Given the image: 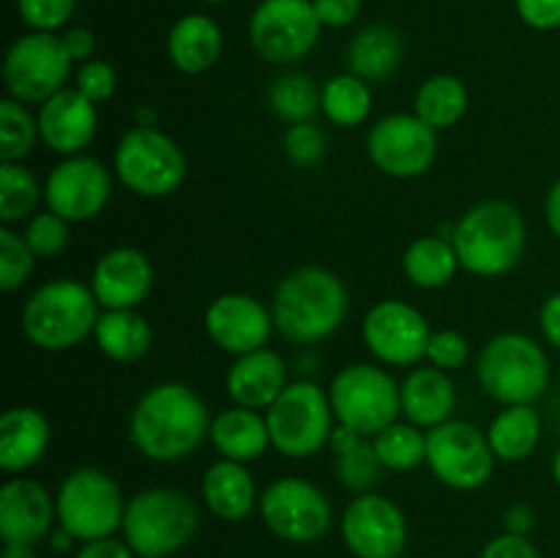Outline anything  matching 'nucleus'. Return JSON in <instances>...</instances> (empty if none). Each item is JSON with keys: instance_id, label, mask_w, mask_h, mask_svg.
<instances>
[{"instance_id": "1", "label": "nucleus", "mask_w": 560, "mask_h": 558, "mask_svg": "<svg viewBox=\"0 0 560 558\" xmlns=\"http://www.w3.org/2000/svg\"><path fill=\"white\" fill-rule=\"evenodd\" d=\"M211 430L208 405L191 386L164 381L137 399L129 419V438L142 457L153 463H180L200 449Z\"/></svg>"}, {"instance_id": "2", "label": "nucleus", "mask_w": 560, "mask_h": 558, "mask_svg": "<svg viewBox=\"0 0 560 558\" xmlns=\"http://www.w3.org/2000/svg\"><path fill=\"white\" fill-rule=\"evenodd\" d=\"M273 328L293 345H315L339 332L348 317V288L334 271L304 266L277 284Z\"/></svg>"}, {"instance_id": "3", "label": "nucleus", "mask_w": 560, "mask_h": 558, "mask_svg": "<svg viewBox=\"0 0 560 558\" xmlns=\"http://www.w3.org/2000/svg\"><path fill=\"white\" fill-rule=\"evenodd\" d=\"M452 244L459 266L476 277H503L528 246L525 217L506 200H481L454 224Z\"/></svg>"}, {"instance_id": "4", "label": "nucleus", "mask_w": 560, "mask_h": 558, "mask_svg": "<svg viewBox=\"0 0 560 558\" xmlns=\"http://www.w3.org/2000/svg\"><path fill=\"white\" fill-rule=\"evenodd\" d=\"M98 306L91 284L77 279H52L27 295L22 306V332L38 350L63 353L93 337Z\"/></svg>"}, {"instance_id": "5", "label": "nucleus", "mask_w": 560, "mask_h": 558, "mask_svg": "<svg viewBox=\"0 0 560 558\" xmlns=\"http://www.w3.org/2000/svg\"><path fill=\"white\" fill-rule=\"evenodd\" d=\"M200 528V509L175 487H148L126 501L124 542L140 558H167L191 542Z\"/></svg>"}, {"instance_id": "6", "label": "nucleus", "mask_w": 560, "mask_h": 558, "mask_svg": "<svg viewBox=\"0 0 560 558\" xmlns=\"http://www.w3.org/2000/svg\"><path fill=\"white\" fill-rule=\"evenodd\" d=\"M476 375L501 405H534L550 383V359L536 339L506 332L481 348Z\"/></svg>"}, {"instance_id": "7", "label": "nucleus", "mask_w": 560, "mask_h": 558, "mask_svg": "<svg viewBox=\"0 0 560 558\" xmlns=\"http://www.w3.org/2000/svg\"><path fill=\"white\" fill-rule=\"evenodd\" d=\"M271 446L290 460L315 457L331 443L337 427L326 388L312 381L288 383L277 403L266 410Z\"/></svg>"}, {"instance_id": "8", "label": "nucleus", "mask_w": 560, "mask_h": 558, "mask_svg": "<svg viewBox=\"0 0 560 558\" xmlns=\"http://www.w3.org/2000/svg\"><path fill=\"white\" fill-rule=\"evenodd\" d=\"M113 170L120 184L137 197L159 200L180 189L186 178V156L178 142L159 126H135L124 131L115 146Z\"/></svg>"}, {"instance_id": "9", "label": "nucleus", "mask_w": 560, "mask_h": 558, "mask_svg": "<svg viewBox=\"0 0 560 558\" xmlns=\"http://www.w3.org/2000/svg\"><path fill=\"white\" fill-rule=\"evenodd\" d=\"M337 425L350 427L364 438H375L402 414L399 403V383L383 367L348 364L334 375L328 386Z\"/></svg>"}, {"instance_id": "10", "label": "nucleus", "mask_w": 560, "mask_h": 558, "mask_svg": "<svg viewBox=\"0 0 560 558\" xmlns=\"http://www.w3.org/2000/svg\"><path fill=\"white\" fill-rule=\"evenodd\" d=\"M58 525L74 539L93 542L113 536L124 525L126 501L120 485L102 468H74L55 496Z\"/></svg>"}, {"instance_id": "11", "label": "nucleus", "mask_w": 560, "mask_h": 558, "mask_svg": "<svg viewBox=\"0 0 560 558\" xmlns=\"http://www.w3.org/2000/svg\"><path fill=\"white\" fill-rule=\"evenodd\" d=\"M71 58L58 33L31 31L16 38L3 60V85L22 104H44L63 91Z\"/></svg>"}, {"instance_id": "12", "label": "nucleus", "mask_w": 560, "mask_h": 558, "mask_svg": "<svg viewBox=\"0 0 560 558\" xmlns=\"http://www.w3.org/2000/svg\"><path fill=\"white\" fill-rule=\"evenodd\" d=\"M320 20L312 0H260L252 11V49L268 63H299L320 38Z\"/></svg>"}, {"instance_id": "13", "label": "nucleus", "mask_w": 560, "mask_h": 558, "mask_svg": "<svg viewBox=\"0 0 560 558\" xmlns=\"http://www.w3.org/2000/svg\"><path fill=\"white\" fill-rule=\"evenodd\" d=\"M495 460L487 432L470 421L448 419L427 430V465L452 490H479L490 481Z\"/></svg>"}, {"instance_id": "14", "label": "nucleus", "mask_w": 560, "mask_h": 558, "mask_svg": "<svg viewBox=\"0 0 560 558\" xmlns=\"http://www.w3.org/2000/svg\"><path fill=\"white\" fill-rule=\"evenodd\" d=\"M262 523L279 539L310 545L323 539L331 528V503L326 492L301 476H282L262 490Z\"/></svg>"}, {"instance_id": "15", "label": "nucleus", "mask_w": 560, "mask_h": 558, "mask_svg": "<svg viewBox=\"0 0 560 558\" xmlns=\"http://www.w3.org/2000/svg\"><path fill=\"white\" fill-rule=\"evenodd\" d=\"M366 153L383 175L419 178L438 159V131L416 113L386 115L370 129Z\"/></svg>"}, {"instance_id": "16", "label": "nucleus", "mask_w": 560, "mask_h": 558, "mask_svg": "<svg viewBox=\"0 0 560 558\" xmlns=\"http://www.w3.org/2000/svg\"><path fill=\"white\" fill-rule=\"evenodd\" d=\"M361 337L366 350L381 364L416 367L427 359L432 328L413 304L399 299H383L364 315Z\"/></svg>"}, {"instance_id": "17", "label": "nucleus", "mask_w": 560, "mask_h": 558, "mask_svg": "<svg viewBox=\"0 0 560 558\" xmlns=\"http://www.w3.org/2000/svg\"><path fill=\"white\" fill-rule=\"evenodd\" d=\"M113 197V178L98 159L66 156L55 164L44 184V200L49 211L63 217L66 222H88L107 208Z\"/></svg>"}, {"instance_id": "18", "label": "nucleus", "mask_w": 560, "mask_h": 558, "mask_svg": "<svg viewBox=\"0 0 560 558\" xmlns=\"http://www.w3.org/2000/svg\"><path fill=\"white\" fill-rule=\"evenodd\" d=\"M342 539L355 558H399L408 545V520L386 496L364 492L342 512Z\"/></svg>"}, {"instance_id": "19", "label": "nucleus", "mask_w": 560, "mask_h": 558, "mask_svg": "<svg viewBox=\"0 0 560 558\" xmlns=\"http://www.w3.org/2000/svg\"><path fill=\"white\" fill-rule=\"evenodd\" d=\"M273 332L271 310L249 293L217 295L206 310V334L224 353L244 356L266 348Z\"/></svg>"}, {"instance_id": "20", "label": "nucleus", "mask_w": 560, "mask_h": 558, "mask_svg": "<svg viewBox=\"0 0 560 558\" xmlns=\"http://www.w3.org/2000/svg\"><path fill=\"white\" fill-rule=\"evenodd\" d=\"M91 290L102 310H137L153 290L151 260L135 246H115L93 266Z\"/></svg>"}, {"instance_id": "21", "label": "nucleus", "mask_w": 560, "mask_h": 558, "mask_svg": "<svg viewBox=\"0 0 560 558\" xmlns=\"http://www.w3.org/2000/svg\"><path fill=\"white\" fill-rule=\"evenodd\" d=\"M38 135L49 151L60 156H80L98 131V113L91 98L77 88H63L47 102L38 104Z\"/></svg>"}, {"instance_id": "22", "label": "nucleus", "mask_w": 560, "mask_h": 558, "mask_svg": "<svg viewBox=\"0 0 560 558\" xmlns=\"http://www.w3.org/2000/svg\"><path fill=\"white\" fill-rule=\"evenodd\" d=\"M58 520L55 498L36 479H9L0 487V536L5 545H38Z\"/></svg>"}, {"instance_id": "23", "label": "nucleus", "mask_w": 560, "mask_h": 558, "mask_svg": "<svg viewBox=\"0 0 560 558\" xmlns=\"http://www.w3.org/2000/svg\"><path fill=\"white\" fill-rule=\"evenodd\" d=\"M288 364H284L282 356L271 348H260L235 356L224 386H228L230 399L235 405L266 414L277 403L279 394L288 388Z\"/></svg>"}, {"instance_id": "24", "label": "nucleus", "mask_w": 560, "mask_h": 558, "mask_svg": "<svg viewBox=\"0 0 560 558\" xmlns=\"http://www.w3.org/2000/svg\"><path fill=\"white\" fill-rule=\"evenodd\" d=\"M399 403H402V416L410 425L432 430L452 419L454 408H457V386L448 372L438 370V367H416L399 383Z\"/></svg>"}, {"instance_id": "25", "label": "nucleus", "mask_w": 560, "mask_h": 558, "mask_svg": "<svg viewBox=\"0 0 560 558\" xmlns=\"http://www.w3.org/2000/svg\"><path fill=\"white\" fill-rule=\"evenodd\" d=\"M49 421L31 405L9 408L0 416V468L22 474L33 468L49 449Z\"/></svg>"}, {"instance_id": "26", "label": "nucleus", "mask_w": 560, "mask_h": 558, "mask_svg": "<svg viewBox=\"0 0 560 558\" xmlns=\"http://www.w3.org/2000/svg\"><path fill=\"white\" fill-rule=\"evenodd\" d=\"M224 36L217 20L206 14H186L170 27L167 58L184 74H202L222 58Z\"/></svg>"}, {"instance_id": "27", "label": "nucleus", "mask_w": 560, "mask_h": 558, "mask_svg": "<svg viewBox=\"0 0 560 558\" xmlns=\"http://www.w3.org/2000/svg\"><path fill=\"white\" fill-rule=\"evenodd\" d=\"M202 501L219 520L238 523L249 518L257 503V485L246 463L217 460L202 476Z\"/></svg>"}, {"instance_id": "28", "label": "nucleus", "mask_w": 560, "mask_h": 558, "mask_svg": "<svg viewBox=\"0 0 560 558\" xmlns=\"http://www.w3.org/2000/svg\"><path fill=\"white\" fill-rule=\"evenodd\" d=\"M208 438L224 460H235V463H252L271 446L266 414L241 408V405H233L211 419Z\"/></svg>"}, {"instance_id": "29", "label": "nucleus", "mask_w": 560, "mask_h": 558, "mask_svg": "<svg viewBox=\"0 0 560 558\" xmlns=\"http://www.w3.org/2000/svg\"><path fill=\"white\" fill-rule=\"evenodd\" d=\"M93 339L109 361L131 364L151 350L153 332L137 310H102Z\"/></svg>"}, {"instance_id": "30", "label": "nucleus", "mask_w": 560, "mask_h": 558, "mask_svg": "<svg viewBox=\"0 0 560 558\" xmlns=\"http://www.w3.org/2000/svg\"><path fill=\"white\" fill-rule=\"evenodd\" d=\"M402 60V38L388 25L361 27L348 44V71L366 82L386 80Z\"/></svg>"}, {"instance_id": "31", "label": "nucleus", "mask_w": 560, "mask_h": 558, "mask_svg": "<svg viewBox=\"0 0 560 558\" xmlns=\"http://www.w3.org/2000/svg\"><path fill=\"white\" fill-rule=\"evenodd\" d=\"M541 438V416L534 405H506L487 427L492 454L503 463H523Z\"/></svg>"}, {"instance_id": "32", "label": "nucleus", "mask_w": 560, "mask_h": 558, "mask_svg": "<svg viewBox=\"0 0 560 558\" xmlns=\"http://www.w3.org/2000/svg\"><path fill=\"white\" fill-rule=\"evenodd\" d=\"M459 257L452 239L443 235H424L416 239L402 255V271L410 284L421 290L446 288L459 271Z\"/></svg>"}, {"instance_id": "33", "label": "nucleus", "mask_w": 560, "mask_h": 558, "mask_svg": "<svg viewBox=\"0 0 560 558\" xmlns=\"http://www.w3.org/2000/svg\"><path fill=\"white\" fill-rule=\"evenodd\" d=\"M413 113L435 131L452 129L468 113V88L452 74H435L416 91Z\"/></svg>"}, {"instance_id": "34", "label": "nucleus", "mask_w": 560, "mask_h": 558, "mask_svg": "<svg viewBox=\"0 0 560 558\" xmlns=\"http://www.w3.org/2000/svg\"><path fill=\"white\" fill-rule=\"evenodd\" d=\"M320 113L326 115L334 126H342V129L361 126L372 113L370 82L350 74V71L331 77V80L320 88Z\"/></svg>"}, {"instance_id": "35", "label": "nucleus", "mask_w": 560, "mask_h": 558, "mask_svg": "<svg viewBox=\"0 0 560 558\" xmlns=\"http://www.w3.org/2000/svg\"><path fill=\"white\" fill-rule=\"evenodd\" d=\"M268 104H271L273 115L279 120L293 124H306L320 113V88L315 80L301 71H290V74L277 77L268 88Z\"/></svg>"}, {"instance_id": "36", "label": "nucleus", "mask_w": 560, "mask_h": 558, "mask_svg": "<svg viewBox=\"0 0 560 558\" xmlns=\"http://www.w3.org/2000/svg\"><path fill=\"white\" fill-rule=\"evenodd\" d=\"M42 184L22 162H0V222L31 219L42 200Z\"/></svg>"}, {"instance_id": "37", "label": "nucleus", "mask_w": 560, "mask_h": 558, "mask_svg": "<svg viewBox=\"0 0 560 558\" xmlns=\"http://www.w3.org/2000/svg\"><path fill=\"white\" fill-rule=\"evenodd\" d=\"M383 468L388 470H413L416 465L427 463V432L410 421H394L386 430L372 438Z\"/></svg>"}, {"instance_id": "38", "label": "nucleus", "mask_w": 560, "mask_h": 558, "mask_svg": "<svg viewBox=\"0 0 560 558\" xmlns=\"http://www.w3.org/2000/svg\"><path fill=\"white\" fill-rule=\"evenodd\" d=\"M38 135V118L27 109V104L5 96L0 102V162H22L31 156Z\"/></svg>"}, {"instance_id": "39", "label": "nucleus", "mask_w": 560, "mask_h": 558, "mask_svg": "<svg viewBox=\"0 0 560 558\" xmlns=\"http://www.w3.org/2000/svg\"><path fill=\"white\" fill-rule=\"evenodd\" d=\"M381 474H383V463L381 457H377L372 441H366V438L355 443L353 449H348V452L337 454L339 481H342V487H348V490L359 492V496L372 492V487L381 481Z\"/></svg>"}, {"instance_id": "40", "label": "nucleus", "mask_w": 560, "mask_h": 558, "mask_svg": "<svg viewBox=\"0 0 560 558\" xmlns=\"http://www.w3.org/2000/svg\"><path fill=\"white\" fill-rule=\"evenodd\" d=\"M36 260L38 257L27 246L25 235L16 233L11 224H0V288L5 293L27 282Z\"/></svg>"}, {"instance_id": "41", "label": "nucleus", "mask_w": 560, "mask_h": 558, "mask_svg": "<svg viewBox=\"0 0 560 558\" xmlns=\"http://www.w3.org/2000/svg\"><path fill=\"white\" fill-rule=\"evenodd\" d=\"M69 228H71V222H66L63 217H58V213L49 211L47 208V211H38L27 219L22 235H25L27 246L33 249V255L55 257V255H60L66 246H69V239H71Z\"/></svg>"}, {"instance_id": "42", "label": "nucleus", "mask_w": 560, "mask_h": 558, "mask_svg": "<svg viewBox=\"0 0 560 558\" xmlns=\"http://www.w3.org/2000/svg\"><path fill=\"white\" fill-rule=\"evenodd\" d=\"M284 153L299 167H315L323 156H326V135L317 129L312 120L306 124H293L284 131Z\"/></svg>"}, {"instance_id": "43", "label": "nucleus", "mask_w": 560, "mask_h": 558, "mask_svg": "<svg viewBox=\"0 0 560 558\" xmlns=\"http://www.w3.org/2000/svg\"><path fill=\"white\" fill-rule=\"evenodd\" d=\"M16 9L31 31L55 33L74 16L77 0H16Z\"/></svg>"}, {"instance_id": "44", "label": "nucleus", "mask_w": 560, "mask_h": 558, "mask_svg": "<svg viewBox=\"0 0 560 558\" xmlns=\"http://www.w3.org/2000/svg\"><path fill=\"white\" fill-rule=\"evenodd\" d=\"M470 356V342L465 334L454 332V328H443V332H432L430 345H427V361L443 372H454L465 367Z\"/></svg>"}, {"instance_id": "45", "label": "nucleus", "mask_w": 560, "mask_h": 558, "mask_svg": "<svg viewBox=\"0 0 560 558\" xmlns=\"http://www.w3.org/2000/svg\"><path fill=\"white\" fill-rule=\"evenodd\" d=\"M74 88L85 98H91L93 104L109 102L115 96V88H118V74H115L113 66L107 60H88L77 69Z\"/></svg>"}, {"instance_id": "46", "label": "nucleus", "mask_w": 560, "mask_h": 558, "mask_svg": "<svg viewBox=\"0 0 560 558\" xmlns=\"http://www.w3.org/2000/svg\"><path fill=\"white\" fill-rule=\"evenodd\" d=\"M517 16L534 31L560 27V0H514Z\"/></svg>"}, {"instance_id": "47", "label": "nucleus", "mask_w": 560, "mask_h": 558, "mask_svg": "<svg viewBox=\"0 0 560 558\" xmlns=\"http://www.w3.org/2000/svg\"><path fill=\"white\" fill-rule=\"evenodd\" d=\"M323 27H348L359 20L361 0H312Z\"/></svg>"}, {"instance_id": "48", "label": "nucleus", "mask_w": 560, "mask_h": 558, "mask_svg": "<svg viewBox=\"0 0 560 558\" xmlns=\"http://www.w3.org/2000/svg\"><path fill=\"white\" fill-rule=\"evenodd\" d=\"M481 558H541L539 550L528 542V536L501 534L485 547Z\"/></svg>"}, {"instance_id": "49", "label": "nucleus", "mask_w": 560, "mask_h": 558, "mask_svg": "<svg viewBox=\"0 0 560 558\" xmlns=\"http://www.w3.org/2000/svg\"><path fill=\"white\" fill-rule=\"evenodd\" d=\"M63 38V47L69 53L71 63H88L93 60V53H96V36L88 27H69L66 33H60Z\"/></svg>"}, {"instance_id": "50", "label": "nucleus", "mask_w": 560, "mask_h": 558, "mask_svg": "<svg viewBox=\"0 0 560 558\" xmlns=\"http://www.w3.org/2000/svg\"><path fill=\"white\" fill-rule=\"evenodd\" d=\"M74 558H135V550H131L126 542L113 539V536H104V539L85 542Z\"/></svg>"}, {"instance_id": "51", "label": "nucleus", "mask_w": 560, "mask_h": 558, "mask_svg": "<svg viewBox=\"0 0 560 558\" xmlns=\"http://www.w3.org/2000/svg\"><path fill=\"white\" fill-rule=\"evenodd\" d=\"M539 328L541 334H545L547 342H550L556 350H560V290L541 304Z\"/></svg>"}, {"instance_id": "52", "label": "nucleus", "mask_w": 560, "mask_h": 558, "mask_svg": "<svg viewBox=\"0 0 560 558\" xmlns=\"http://www.w3.org/2000/svg\"><path fill=\"white\" fill-rule=\"evenodd\" d=\"M536 514L534 509L525 507V503H514L506 514H503V525H506V534L514 536H528V531L534 528Z\"/></svg>"}, {"instance_id": "53", "label": "nucleus", "mask_w": 560, "mask_h": 558, "mask_svg": "<svg viewBox=\"0 0 560 558\" xmlns=\"http://www.w3.org/2000/svg\"><path fill=\"white\" fill-rule=\"evenodd\" d=\"M545 217H547V224H550L552 235L560 241V178L552 184V189L547 191Z\"/></svg>"}, {"instance_id": "54", "label": "nucleus", "mask_w": 560, "mask_h": 558, "mask_svg": "<svg viewBox=\"0 0 560 558\" xmlns=\"http://www.w3.org/2000/svg\"><path fill=\"white\" fill-rule=\"evenodd\" d=\"M359 441H364V435L353 432V430H350V427L337 425V427H334L331 443H328V446H331L337 454H342V452H348V449H353Z\"/></svg>"}, {"instance_id": "55", "label": "nucleus", "mask_w": 560, "mask_h": 558, "mask_svg": "<svg viewBox=\"0 0 560 558\" xmlns=\"http://www.w3.org/2000/svg\"><path fill=\"white\" fill-rule=\"evenodd\" d=\"M159 120V113L153 107H148V104H140L135 113V126H145V129H153Z\"/></svg>"}, {"instance_id": "56", "label": "nucleus", "mask_w": 560, "mask_h": 558, "mask_svg": "<svg viewBox=\"0 0 560 558\" xmlns=\"http://www.w3.org/2000/svg\"><path fill=\"white\" fill-rule=\"evenodd\" d=\"M0 558H36V553L31 545H5Z\"/></svg>"}, {"instance_id": "57", "label": "nucleus", "mask_w": 560, "mask_h": 558, "mask_svg": "<svg viewBox=\"0 0 560 558\" xmlns=\"http://www.w3.org/2000/svg\"><path fill=\"white\" fill-rule=\"evenodd\" d=\"M52 545H55V550H66V547L71 545V539H74V536L69 534V531L66 528H58V531H52Z\"/></svg>"}, {"instance_id": "58", "label": "nucleus", "mask_w": 560, "mask_h": 558, "mask_svg": "<svg viewBox=\"0 0 560 558\" xmlns=\"http://www.w3.org/2000/svg\"><path fill=\"white\" fill-rule=\"evenodd\" d=\"M552 476H556V481H558V487H560V449H558L556 460H552Z\"/></svg>"}, {"instance_id": "59", "label": "nucleus", "mask_w": 560, "mask_h": 558, "mask_svg": "<svg viewBox=\"0 0 560 558\" xmlns=\"http://www.w3.org/2000/svg\"><path fill=\"white\" fill-rule=\"evenodd\" d=\"M206 3H230V0H206Z\"/></svg>"}]
</instances>
